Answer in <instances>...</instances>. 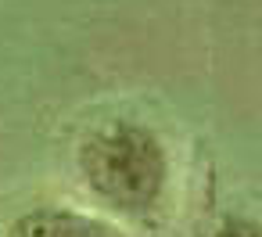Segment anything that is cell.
<instances>
[{"mask_svg":"<svg viewBox=\"0 0 262 237\" xmlns=\"http://www.w3.org/2000/svg\"><path fill=\"white\" fill-rule=\"evenodd\" d=\"M72 176L90 212L129 230H162L176 205V151L165 130L137 112L86 122L72 144Z\"/></svg>","mask_w":262,"mask_h":237,"instance_id":"1","label":"cell"},{"mask_svg":"<svg viewBox=\"0 0 262 237\" xmlns=\"http://www.w3.org/2000/svg\"><path fill=\"white\" fill-rule=\"evenodd\" d=\"M0 237H129V233L90 208L36 198L0 219Z\"/></svg>","mask_w":262,"mask_h":237,"instance_id":"2","label":"cell"},{"mask_svg":"<svg viewBox=\"0 0 262 237\" xmlns=\"http://www.w3.org/2000/svg\"><path fill=\"white\" fill-rule=\"evenodd\" d=\"M212 237H258V219L251 208H230L219 216Z\"/></svg>","mask_w":262,"mask_h":237,"instance_id":"3","label":"cell"}]
</instances>
